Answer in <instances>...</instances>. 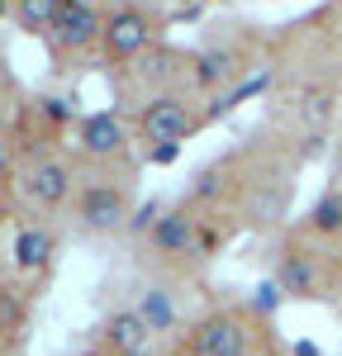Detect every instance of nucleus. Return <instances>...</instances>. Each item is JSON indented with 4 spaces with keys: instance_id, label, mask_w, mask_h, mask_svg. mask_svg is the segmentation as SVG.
<instances>
[{
    "instance_id": "f257e3e1",
    "label": "nucleus",
    "mask_w": 342,
    "mask_h": 356,
    "mask_svg": "<svg viewBox=\"0 0 342 356\" xmlns=\"http://www.w3.org/2000/svg\"><path fill=\"white\" fill-rule=\"evenodd\" d=\"M105 19H110V15H100L95 0H62L57 24H53L48 38H53L57 53H86V48H95V43H105Z\"/></svg>"
},
{
    "instance_id": "f03ea898",
    "label": "nucleus",
    "mask_w": 342,
    "mask_h": 356,
    "mask_svg": "<svg viewBox=\"0 0 342 356\" xmlns=\"http://www.w3.org/2000/svg\"><path fill=\"white\" fill-rule=\"evenodd\" d=\"M76 219H81L86 233H119L133 219V204H129V191L124 186H110V181H90L76 200Z\"/></svg>"
},
{
    "instance_id": "7ed1b4c3",
    "label": "nucleus",
    "mask_w": 342,
    "mask_h": 356,
    "mask_svg": "<svg viewBox=\"0 0 342 356\" xmlns=\"http://www.w3.org/2000/svg\"><path fill=\"white\" fill-rule=\"evenodd\" d=\"M195 110L181 100V95H157V100H147L138 110V134L147 138V143H176L181 147V138H190L195 134Z\"/></svg>"
},
{
    "instance_id": "20e7f679",
    "label": "nucleus",
    "mask_w": 342,
    "mask_h": 356,
    "mask_svg": "<svg viewBox=\"0 0 342 356\" xmlns=\"http://www.w3.org/2000/svg\"><path fill=\"white\" fill-rule=\"evenodd\" d=\"M190 356H247V323L238 314H209L190 332Z\"/></svg>"
},
{
    "instance_id": "39448f33",
    "label": "nucleus",
    "mask_w": 342,
    "mask_h": 356,
    "mask_svg": "<svg viewBox=\"0 0 342 356\" xmlns=\"http://www.w3.org/2000/svg\"><path fill=\"white\" fill-rule=\"evenodd\" d=\"M152 43V19L142 15L138 5H119L110 10V19H105V57L114 62H129V57H138L142 48Z\"/></svg>"
},
{
    "instance_id": "423d86ee",
    "label": "nucleus",
    "mask_w": 342,
    "mask_h": 356,
    "mask_svg": "<svg viewBox=\"0 0 342 356\" xmlns=\"http://www.w3.org/2000/svg\"><path fill=\"white\" fill-rule=\"evenodd\" d=\"M19 191H24L28 204L57 209V204H67V195H72V171H67V162H57V157H33V162L24 166Z\"/></svg>"
},
{
    "instance_id": "0eeeda50",
    "label": "nucleus",
    "mask_w": 342,
    "mask_h": 356,
    "mask_svg": "<svg viewBox=\"0 0 342 356\" xmlns=\"http://www.w3.org/2000/svg\"><path fill=\"white\" fill-rule=\"evenodd\" d=\"M147 238H152V247H157L162 257H195V252H204L200 219L190 214V209H186V204H181V209H167Z\"/></svg>"
},
{
    "instance_id": "6e6552de",
    "label": "nucleus",
    "mask_w": 342,
    "mask_h": 356,
    "mask_svg": "<svg viewBox=\"0 0 342 356\" xmlns=\"http://www.w3.org/2000/svg\"><path fill=\"white\" fill-rule=\"evenodd\" d=\"M276 280H281L285 300H318L323 295V271H318V257L304 247H285L281 261H276Z\"/></svg>"
},
{
    "instance_id": "1a4fd4ad",
    "label": "nucleus",
    "mask_w": 342,
    "mask_h": 356,
    "mask_svg": "<svg viewBox=\"0 0 342 356\" xmlns=\"http://www.w3.org/2000/svg\"><path fill=\"white\" fill-rule=\"evenodd\" d=\"M129 147V129L124 119L110 110H95L81 119V152L86 157H119Z\"/></svg>"
},
{
    "instance_id": "9d476101",
    "label": "nucleus",
    "mask_w": 342,
    "mask_h": 356,
    "mask_svg": "<svg viewBox=\"0 0 342 356\" xmlns=\"http://www.w3.org/2000/svg\"><path fill=\"white\" fill-rule=\"evenodd\" d=\"M53 252H57V238L43 228V223H24V228H15V243H10L15 271H24V275L48 271V266H53Z\"/></svg>"
},
{
    "instance_id": "9b49d317",
    "label": "nucleus",
    "mask_w": 342,
    "mask_h": 356,
    "mask_svg": "<svg viewBox=\"0 0 342 356\" xmlns=\"http://www.w3.org/2000/svg\"><path fill=\"white\" fill-rule=\"evenodd\" d=\"M147 337H152V332H147V323H142L138 309H114L110 318H105V328H100V342H105L114 356L147 347Z\"/></svg>"
},
{
    "instance_id": "f8f14e48",
    "label": "nucleus",
    "mask_w": 342,
    "mask_h": 356,
    "mask_svg": "<svg viewBox=\"0 0 342 356\" xmlns=\"http://www.w3.org/2000/svg\"><path fill=\"white\" fill-rule=\"evenodd\" d=\"M285 214H290V186L285 181H261L247 195V223L252 228H276Z\"/></svg>"
},
{
    "instance_id": "ddd939ff",
    "label": "nucleus",
    "mask_w": 342,
    "mask_h": 356,
    "mask_svg": "<svg viewBox=\"0 0 342 356\" xmlns=\"http://www.w3.org/2000/svg\"><path fill=\"white\" fill-rule=\"evenodd\" d=\"M133 309L142 314L147 332H171V328H176V295H171L167 285H147Z\"/></svg>"
},
{
    "instance_id": "4468645a",
    "label": "nucleus",
    "mask_w": 342,
    "mask_h": 356,
    "mask_svg": "<svg viewBox=\"0 0 342 356\" xmlns=\"http://www.w3.org/2000/svg\"><path fill=\"white\" fill-rule=\"evenodd\" d=\"M333 105H338V95H333L328 86H309V90H300V100H295V114H300V124H304L309 134H328Z\"/></svg>"
},
{
    "instance_id": "2eb2a0df",
    "label": "nucleus",
    "mask_w": 342,
    "mask_h": 356,
    "mask_svg": "<svg viewBox=\"0 0 342 356\" xmlns=\"http://www.w3.org/2000/svg\"><path fill=\"white\" fill-rule=\"evenodd\" d=\"M57 10H62V0H15V24L28 38H48L57 24Z\"/></svg>"
},
{
    "instance_id": "dca6fc26",
    "label": "nucleus",
    "mask_w": 342,
    "mask_h": 356,
    "mask_svg": "<svg viewBox=\"0 0 342 356\" xmlns=\"http://www.w3.org/2000/svg\"><path fill=\"white\" fill-rule=\"evenodd\" d=\"M195 86H204V90H214V86H224L228 76H233V67H238V57L228 53V48H204V53H195Z\"/></svg>"
},
{
    "instance_id": "f3484780",
    "label": "nucleus",
    "mask_w": 342,
    "mask_h": 356,
    "mask_svg": "<svg viewBox=\"0 0 342 356\" xmlns=\"http://www.w3.org/2000/svg\"><path fill=\"white\" fill-rule=\"evenodd\" d=\"M309 228L314 233H323V238H338L342 233V191H328L314 200V209H309Z\"/></svg>"
},
{
    "instance_id": "a211bd4d",
    "label": "nucleus",
    "mask_w": 342,
    "mask_h": 356,
    "mask_svg": "<svg viewBox=\"0 0 342 356\" xmlns=\"http://www.w3.org/2000/svg\"><path fill=\"white\" fill-rule=\"evenodd\" d=\"M281 300H285V290H281V280H276V275H271V280H261V285L252 290V309L261 314V318H271V314L281 309Z\"/></svg>"
},
{
    "instance_id": "6ab92c4d",
    "label": "nucleus",
    "mask_w": 342,
    "mask_h": 356,
    "mask_svg": "<svg viewBox=\"0 0 342 356\" xmlns=\"http://www.w3.org/2000/svg\"><path fill=\"white\" fill-rule=\"evenodd\" d=\"M162 214H167L162 204H142V209H133V219H129V228H133V233H152Z\"/></svg>"
},
{
    "instance_id": "aec40b11",
    "label": "nucleus",
    "mask_w": 342,
    "mask_h": 356,
    "mask_svg": "<svg viewBox=\"0 0 342 356\" xmlns=\"http://www.w3.org/2000/svg\"><path fill=\"white\" fill-rule=\"evenodd\" d=\"M38 110H43V119H53V124H67V119H72L67 100H57V95H43V100H38Z\"/></svg>"
},
{
    "instance_id": "412c9836",
    "label": "nucleus",
    "mask_w": 342,
    "mask_h": 356,
    "mask_svg": "<svg viewBox=\"0 0 342 356\" xmlns=\"http://www.w3.org/2000/svg\"><path fill=\"white\" fill-rule=\"evenodd\" d=\"M214 191H219V166H204V171L195 176V195H200V200H209Z\"/></svg>"
},
{
    "instance_id": "4be33fe9",
    "label": "nucleus",
    "mask_w": 342,
    "mask_h": 356,
    "mask_svg": "<svg viewBox=\"0 0 342 356\" xmlns=\"http://www.w3.org/2000/svg\"><path fill=\"white\" fill-rule=\"evenodd\" d=\"M323 143H328V134H309L304 138V157H323Z\"/></svg>"
},
{
    "instance_id": "5701e85b",
    "label": "nucleus",
    "mask_w": 342,
    "mask_h": 356,
    "mask_svg": "<svg viewBox=\"0 0 342 356\" xmlns=\"http://www.w3.org/2000/svg\"><path fill=\"white\" fill-rule=\"evenodd\" d=\"M5 181H10V143L0 138V186H5Z\"/></svg>"
},
{
    "instance_id": "b1692460",
    "label": "nucleus",
    "mask_w": 342,
    "mask_h": 356,
    "mask_svg": "<svg viewBox=\"0 0 342 356\" xmlns=\"http://www.w3.org/2000/svg\"><path fill=\"white\" fill-rule=\"evenodd\" d=\"M176 157V143H162V147H152V162H171Z\"/></svg>"
},
{
    "instance_id": "393cba45",
    "label": "nucleus",
    "mask_w": 342,
    "mask_h": 356,
    "mask_svg": "<svg viewBox=\"0 0 342 356\" xmlns=\"http://www.w3.org/2000/svg\"><path fill=\"white\" fill-rule=\"evenodd\" d=\"M333 191H342V147L333 152Z\"/></svg>"
},
{
    "instance_id": "a878e982",
    "label": "nucleus",
    "mask_w": 342,
    "mask_h": 356,
    "mask_svg": "<svg viewBox=\"0 0 342 356\" xmlns=\"http://www.w3.org/2000/svg\"><path fill=\"white\" fill-rule=\"evenodd\" d=\"M295 356H318V347L314 342H295Z\"/></svg>"
},
{
    "instance_id": "bb28decb",
    "label": "nucleus",
    "mask_w": 342,
    "mask_h": 356,
    "mask_svg": "<svg viewBox=\"0 0 342 356\" xmlns=\"http://www.w3.org/2000/svg\"><path fill=\"white\" fill-rule=\"evenodd\" d=\"M124 356H152V352H147V347H138V352H124Z\"/></svg>"
},
{
    "instance_id": "cd10ccee",
    "label": "nucleus",
    "mask_w": 342,
    "mask_h": 356,
    "mask_svg": "<svg viewBox=\"0 0 342 356\" xmlns=\"http://www.w3.org/2000/svg\"><path fill=\"white\" fill-rule=\"evenodd\" d=\"M5 10H10V0H0V15H5Z\"/></svg>"
}]
</instances>
